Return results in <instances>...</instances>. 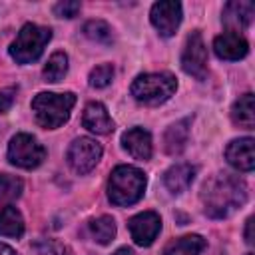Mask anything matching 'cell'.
Returning <instances> with one entry per match:
<instances>
[{"label":"cell","mask_w":255,"mask_h":255,"mask_svg":"<svg viewBox=\"0 0 255 255\" xmlns=\"http://www.w3.org/2000/svg\"><path fill=\"white\" fill-rule=\"evenodd\" d=\"M201 199L205 205V213L213 219H223L229 213H233L237 207H241L247 199V185L243 179L221 173L209 179L203 185Z\"/></svg>","instance_id":"obj_1"},{"label":"cell","mask_w":255,"mask_h":255,"mask_svg":"<svg viewBox=\"0 0 255 255\" xmlns=\"http://www.w3.org/2000/svg\"><path fill=\"white\" fill-rule=\"evenodd\" d=\"M145 173L133 165H118L108 179V197L118 207H128L141 199L145 191Z\"/></svg>","instance_id":"obj_2"},{"label":"cell","mask_w":255,"mask_h":255,"mask_svg":"<svg viewBox=\"0 0 255 255\" xmlns=\"http://www.w3.org/2000/svg\"><path fill=\"white\" fill-rule=\"evenodd\" d=\"M74 104H76V96L72 92H64V94L40 92L32 100V112L42 128L56 129L68 122Z\"/></svg>","instance_id":"obj_3"},{"label":"cell","mask_w":255,"mask_h":255,"mask_svg":"<svg viewBox=\"0 0 255 255\" xmlns=\"http://www.w3.org/2000/svg\"><path fill=\"white\" fill-rule=\"evenodd\" d=\"M177 80L169 72L139 74L131 84V96L145 106H159L173 96Z\"/></svg>","instance_id":"obj_4"},{"label":"cell","mask_w":255,"mask_h":255,"mask_svg":"<svg viewBox=\"0 0 255 255\" xmlns=\"http://www.w3.org/2000/svg\"><path fill=\"white\" fill-rule=\"evenodd\" d=\"M50 38H52L50 28L38 26V24H24L22 30L18 32L16 40L10 44L8 52H10L12 60H16L18 64H30L42 56Z\"/></svg>","instance_id":"obj_5"},{"label":"cell","mask_w":255,"mask_h":255,"mask_svg":"<svg viewBox=\"0 0 255 255\" xmlns=\"http://www.w3.org/2000/svg\"><path fill=\"white\" fill-rule=\"evenodd\" d=\"M46 157V149L30 133H16L8 143V159L12 165L22 169L38 167Z\"/></svg>","instance_id":"obj_6"},{"label":"cell","mask_w":255,"mask_h":255,"mask_svg":"<svg viewBox=\"0 0 255 255\" xmlns=\"http://www.w3.org/2000/svg\"><path fill=\"white\" fill-rule=\"evenodd\" d=\"M66 157H68L70 167L76 173L84 175V173L92 171L96 167V163L100 161V157H102V145L96 139H92V137H78V139H74L70 143Z\"/></svg>","instance_id":"obj_7"},{"label":"cell","mask_w":255,"mask_h":255,"mask_svg":"<svg viewBox=\"0 0 255 255\" xmlns=\"http://www.w3.org/2000/svg\"><path fill=\"white\" fill-rule=\"evenodd\" d=\"M181 68L185 74L197 80H203L207 76V48L197 30L191 32L185 40V48L181 54Z\"/></svg>","instance_id":"obj_8"},{"label":"cell","mask_w":255,"mask_h":255,"mask_svg":"<svg viewBox=\"0 0 255 255\" xmlns=\"http://www.w3.org/2000/svg\"><path fill=\"white\" fill-rule=\"evenodd\" d=\"M149 20L153 24V28L169 38L175 34V30L179 28L181 24V4L175 2V0H161V2H155L151 6V12H149Z\"/></svg>","instance_id":"obj_9"},{"label":"cell","mask_w":255,"mask_h":255,"mask_svg":"<svg viewBox=\"0 0 255 255\" xmlns=\"http://www.w3.org/2000/svg\"><path fill=\"white\" fill-rule=\"evenodd\" d=\"M128 227H129L133 243L139 247H147L157 237V233L161 229V219L155 211H141L129 219Z\"/></svg>","instance_id":"obj_10"},{"label":"cell","mask_w":255,"mask_h":255,"mask_svg":"<svg viewBox=\"0 0 255 255\" xmlns=\"http://www.w3.org/2000/svg\"><path fill=\"white\" fill-rule=\"evenodd\" d=\"M213 52L217 54V58L221 60H229V62H235V60H241L247 56L249 52V44L247 40L239 34V32H223L219 34L215 40H213Z\"/></svg>","instance_id":"obj_11"},{"label":"cell","mask_w":255,"mask_h":255,"mask_svg":"<svg viewBox=\"0 0 255 255\" xmlns=\"http://www.w3.org/2000/svg\"><path fill=\"white\" fill-rule=\"evenodd\" d=\"M253 137H239L233 139L227 149H225V157L229 161L231 167L239 169V171H253L255 167V151H253Z\"/></svg>","instance_id":"obj_12"},{"label":"cell","mask_w":255,"mask_h":255,"mask_svg":"<svg viewBox=\"0 0 255 255\" xmlns=\"http://www.w3.org/2000/svg\"><path fill=\"white\" fill-rule=\"evenodd\" d=\"M255 16V4L251 0H233L227 2L223 8V22L231 28V32L243 30L251 24Z\"/></svg>","instance_id":"obj_13"},{"label":"cell","mask_w":255,"mask_h":255,"mask_svg":"<svg viewBox=\"0 0 255 255\" xmlns=\"http://www.w3.org/2000/svg\"><path fill=\"white\" fill-rule=\"evenodd\" d=\"M122 143H124L126 151H128L131 157H135V159L145 161V159L151 157V149H153V145H151V135H149V131L143 129V128H131V129L124 131Z\"/></svg>","instance_id":"obj_14"},{"label":"cell","mask_w":255,"mask_h":255,"mask_svg":"<svg viewBox=\"0 0 255 255\" xmlns=\"http://www.w3.org/2000/svg\"><path fill=\"white\" fill-rule=\"evenodd\" d=\"M82 126L86 129H90L92 133H110L114 129V122L106 110L104 104L100 102H90L86 108H84V114H82Z\"/></svg>","instance_id":"obj_15"},{"label":"cell","mask_w":255,"mask_h":255,"mask_svg":"<svg viewBox=\"0 0 255 255\" xmlns=\"http://www.w3.org/2000/svg\"><path fill=\"white\" fill-rule=\"evenodd\" d=\"M195 167L191 165V163H175V165H171L165 173H163V183H165V187L171 191V193H181V191H185L189 185H191V181H193V177H195Z\"/></svg>","instance_id":"obj_16"},{"label":"cell","mask_w":255,"mask_h":255,"mask_svg":"<svg viewBox=\"0 0 255 255\" xmlns=\"http://www.w3.org/2000/svg\"><path fill=\"white\" fill-rule=\"evenodd\" d=\"M189 124H191V120L185 118L167 128V131L163 135V149L169 155H177L183 151V147L187 143V135H189Z\"/></svg>","instance_id":"obj_17"},{"label":"cell","mask_w":255,"mask_h":255,"mask_svg":"<svg viewBox=\"0 0 255 255\" xmlns=\"http://www.w3.org/2000/svg\"><path fill=\"white\" fill-rule=\"evenodd\" d=\"M231 118L239 128L253 129L255 126V102L253 94H243L231 108Z\"/></svg>","instance_id":"obj_18"},{"label":"cell","mask_w":255,"mask_h":255,"mask_svg":"<svg viewBox=\"0 0 255 255\" xmlns=\"http://www.w3.org/2000/svg\"><path fill=\"white\" fill-rule=\"evenodd\" d=\"M205 239L201 235H185L165 245L163 255H201L205 249Z\"/></svg>","instance_id":"obj_19"},{"label":"cell","mask_w":255,"mask_h":255,"mask_svg":"<svg viewBox=\"0 0 255 255\" xmlns=\"http://www.w3.org/2000/svg\"><path fill=\"white\" fill-rule=\"evenodd\" d=\"M24 219L22 213L14 205H6L0 209V235L4 237H22Z\"/></svg>","instance_id":"obj_20"},{"label":"cell","mask_w":255,"mask_h":255,"mask_svg":"<svg viewBox=\"0 0 255 255\" xmlns=\"http://www.w3.org/2000/svg\"><path fill=\"white\" fill-rule=\"evenodd\" d=\"M90 231H92V237L100 245H108L116 237V221L110 215H102L90 221Z\"/></svg>","instance_id":"obj_21"},{"label":"cell","mask_w":255,"mask_h":255,"mask_svg":"<svg viewBox=\"0 0 255 255\" xmlns=\"http://www.w3.org/2000/svg\"><path fill=\"white\" fill-rule=\"evenodd\" d=\"M68 72V56L64 52H54L44 66V80L46 82H60Z\"/></svg>","instance_id":"obj_22"},{"label":"cell","mask_w":255,"mask_h":255,"mask_svg":"<svg viewBox=\"0 0 255 255\" xmlns=\"http://www.w3.org/2000/svg\"><path fill=\"white\" fill-rule=\"evenodd\" d=\"M84 34L86 38L98 42V44H112L114 42V32L112 26L104 20H90L84 24Z\"/></svg>","instance_id":"obj_23"},{"label":"cell","mask_w":255,"mask_h":255,"mask_svg":"<svg viewBox=\"0 0 255 255\" xmlns=\"http://www.w3.org/2000/svg\"><path fill=\"white\" fill-rule=\"evenodd\" d=\"M22 189H24V183L20 177L0 173V203H8V201L18 199Z\"/></svg>","instance_id":"obj_24"},{"label":"cell","mask_w":255,"mask_h":255,"mask_svg":"<svg viewBox=\"0 0 255 255\" xmlns=\"http://www.w3.org/2000/svg\"><path fill=\"white\" fill-rule=\"evenodd\" d=\"M114 78V66L112 64H100L90 72V86L92 88H106Z\"/></svg>","instance_id":"obj_25"},{"label":"cell","mask_w":255,"mask_h":255,"mask_svg":"<svg viewBox=\"0 0 255 255\" xmlns=\"http://www.w3.org/2000/svg\"><path fill=\"white\" fill-rule=\"evenodd\" d=\"M36 251L40 255H66V247L52 239H42L36 243Z\"/></svg>","instance_id":"obj_26"},{"label":"cell","mask_w":255,"mask_h":255,"mask_svg":"<svg viewBox=\"0 0 255 255\" xmlns=\"http://www.w3.org/2000/svg\"><path fill=\"white\" fill-rule=\"evenodd\" d=\"M80 8H82L80 2L64 0V2H58V4L54 6V12H56V16H60V18H74V16H78Z\"/></svg>","instance_id":"obj_27"},{"label":"cell","mask_w":255,"mask_h":255,"mask_svg":"<svg viewBox=\"0 0 255 255\" xmlns=\"http://www.w3.org/2000/svg\"><path fill=\"white\" fill-rule=\"evenodd\" d=\"M14 98H16V88L0 90V114L10 110V106L14 104Z\"/></svg>","instance_id":"obj_28"},{"label":"cell","mask_w":255,"mask_h":255,"mask_svg":"<svg viewBox=\"0 0 255 255\" xmlns=\"http://www.w3.org/2000/svg\"><path fill=\"white\" fill-rule=\"evenodd\" d=\"M253 217H249L247 219V225H245V239H247V243H253Z\"/></svg>","instance_id":"obj_29"},{"label":"cell","mask_w":255,"mask_h":255,"mask_svg":"<svg viewBox=\"0 0 255 255\" xmlns=\"http://www.w3.org/2000/svg\"><path fill=\"white\" fill-rule=\"evenodd\" d=\"M0 255H16V253H14V249H12L10 245L0 243Z\"/></svg>","instance_id":"obj_30"},{"label":"cell","mask_w":255,"mask_h":255,"mask_svg":"<svg viewBox=\"0 0 255 255\" xmlns=\"http://www.w3.org/2000/svg\"><path fill=\"white\" fill-rule=\"evenodd\" d=\"M114 255H135V253H133L129 247H120V249H118Z\"/></svg>","instance_id":"obj_31"},{"label":"cell","mask_w":255,"mask_h":255,"mask_svg":"<svg viewBox=\"0 0 255 255\" xmlns=\"http://www.w3.org/2000/svg\"><path fill=\"white\" fill-rule=\"evenodd\" d=\"M247 255H253V253H247Z\"/></svg>","instance_id":"obj_32"}]
</instances>
